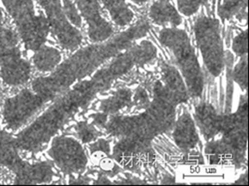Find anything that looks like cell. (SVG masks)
I'll list each match as a JSON object with an SVG mask.
<instances>
[{"label":"cell","instance_id":"28","mask_svg":"<svg viewBox=\"0 0 249 186\" xmlns=\"http://www.w3.org/2000/svg\"><path fill=\"white\" fill-rule=\"evenodd\" d=\"M132 101H134V104L137 107L143 108V109H146L150 105V102H151L149 94L147 93L146 90L142 89V88H138L137 89V91L133 95Z\"/></svg>","mask_w":249,"mask_h":186},{"label":"cell","instance_id":"2","mask_svg":"<svg viewBox=\"0 0 249 186\" xmlns=\"http://www.w3.org/2000/svg\"><path fill=\"white\" fill-rule=\"evenodd\" d=\"M149 29L147 20H140L128 30L109 41L95 43L77 51L60 64L51 75L35 79L31 84L32 91L46 101H52L65 92L73 83L89 76L107 60L126 50L134 40L147 35Z\"/></svg>","mask_w":249,"mask_h":186},{"label":"cell","instance_id":"25","mask_svg":"<svg viewBox=\"0 0 249 186\" xmlns=\"http://www.w3.org/2000/svg\"><path fill=\"white\" fill-rule=\"evenodd\" d=\"M206 3L207 0H178V10L181 15L190 17L196 14Z\"/></svg>","mask_w":249,"mask_h":186},{"label":"cell","instance_id":"1","mask_svg":"<svg viewBox=\"0 0 249 186\" xmlns=\"http://www.w3.org/2000/svg\"><path fill=\"white\" fill-rule=\"evenodd\" d=\"M137 66L131 49L117 55L111 63L95 73L93 78L77 83L16 137L19 150L37 152L64 126L79 109L88 105L96 95L107 89L121 75Z\"/></svg>","mask_w":249,"mask_h":186},{"label":"cell","instance_id":"17","mask_svg":"<svg viewBox=\"0 0 249 186\" xmlns=\"http://www.w3.org/2000/svg\"><path fill=\"white\" fill-rule=\"evenodd\" d=\"M22 162L16 138L10 134L0 130V165L14 172Z\"/></svg>","mask_w":249,"mask_h":186},{"label":"cell","instance_id":"29","mask_svg":"<svg viewBox=\"0 0 249 186\" xmlns=\"http://www.w3.org/2000/svg\"><path fill=\"white\" fill-rule=\"evenodd\" d=\"M90 152L91 153L95 152H104L106 154L111 153V146L110 142L105 138H98L93 143L90 144Z\"/></svg>","mask_w":249,"mask_h":186},{"label":"cell","instance_id":"3","mask_svg":"<svg viewBox=\"0 0 249 186\" xmlns=\"http://www.w3.org/2000/svg\"><path fill=\"white\" fill-rule=\"evenodd\" d=\"M176 106L165 94L160 81L154 86V98L143 113L124 117L112 115L105 130L113 136L131 137L151 142L158 135L173 129Z\"/></svg>","mask_w":249,"mask_h":186},{"label":"cell","instance_id":"13","mask_svg":"<svg viewBox=\"0 0 249 186\" xmlns=\"http://www.w3.org/2000/svg\"><path fill=\"white\" fill-rule=\"evenodd\" d=\"M160 82L165 94L176 107L189 101L191 96L188 87H186L182 75L177 67L163 65L161 67Z\"/></svg>","mask_w":249,"mask_h":186},{"label":"cell","instance_id":"33","mask_svg":"<svg viewBox=\"0 0 249 186\" xmlns=\"http://www.w3.org/2000/svg\"><path fill=\"white\" fill-rule=\"evenodd\" d=\"M132 1L136 4H139V5H142V4H144L146 2H148L149 0H132Z\"/></svg>","mask_w":249,"mask_h":186},{"label":"cell","instance_id":"4","mask_svg":"<svg viewBox=\"0 0 249 186\" xmlns=\"http://www.w3.org/2000/svg\"><path fill=\"white\" fill-rule=\"evenodd\" d=\"M159 40L162 46L173 53L190 96L195 99L200 98L203 93L204 79L189 34L178 27H164L159 33Z\"/></svg>","mask_w":249,"mask_h":186},{"label":"cell","instance_id":"8","mask_svg":"<svg viewBox=\"0 0 249 186\" xmlns=\"http://www.w3.org/2000/svg\"><path fill=\"white\" fill-rule=\"evenodd\" d=\"M48 155L56 167L66 174L84 171L88 164L86 152L81 142L73 136L60 135L53 138Z\"/></svg>","mask_w":249,"mask_h":186},{"label":"cell","instance_id":"21","mask_svg":"<svg viewBox=\"0 0 249 186\" xmlns=\"http://www.w3.org/2000/svg\"><path fill=\"white\" fill-rule=\"evenodd\" d=\"M218 16L222 20L236 17L240 21L247 19V0H224L218 7Z\"/></svg>","mask_w":249,"mask_h":186},{"label":"cell","instance_id":"12","mask_svg":"<svg viewBox=\"0 0 249 186\" xmlns=\"http://www.w3.org/2000/svg\"><path fill=\"white\" fill-rule=\"evenodd\" d=\"M173 138L177 147L182 152H191L199 143L197 127L192 115L184 112L175 120L173 126Z\"/></svg>","mask_w":249,"mask_h":186},{"label":"cell","instance_id":"34","mask_svg":"<svg viewBox=\"0 0 249 186\" xmlns=\"http://www.w3.org/2000/svg\"><path fill=\"white\" fill-rule=\"evenodd\" d=\"M2 26H4V24H3V13H2L1 9H0V28H1Z\"/></svg>","mask_w":249,"mask_h":186},{"label":"cell","instance_id":"6","mask_svg":"<svg viewBox=\"0 0 249 186\" xmlns=\"http://www.w3.org/2000/svg\"><path fill=\"white\" fill-rule=\"evenodd\" d=\"M195 37L203 64L213 77H219L225 69V51L217 19L201 15L195 23Z\"/></svg>","mask_w":249,"mask_h":186},{"label":"cell","instance_id":"15","mask_svg":"<svg viewBox=\"0 0 249 186\" xmlns=\"http://www.w3.org/2000/svg\"><path fill=\"white\" fill-rule=\"evenodd\" d=\"M15 184H42L48 183L54 176V169L50 162L41 161L29 163L23 161L14 171Z\"/></svg>","mask_w":249,"mask_h":186},{"label":"cell","instance_id":"18","mask_svg":"<svg viewBox=\"0 0 249 186\" xmlns=\"http://www.w3.org/2000/svg\"><path fill=\"white\" fill-rule=\"evenodd\" d=\"M34 52L33 66L41 73L53 72L61 64L62 54L55 47L43 45Z\"/></svg>","mask_w":249,"mask_h":186},{"label":"cell","instance_id":"16","mask_svg":"<svg viewBox=\"0 0 249 186\" xmlns=\"http://www.w3.org/2000/svg\"><path fill=\"white\" fill-rule=\"evenodd\" d=\"M152 22L159 26L178 27L182 22L181 14L170 2L156 1L149 10Z\"/></svg>","mask_w":249,"mask_h":186},{"label":"cell","instance_id":"27","mask_svg":"<svg viewBox=\"0 0 249 186\" xmlns=\"http://www.w3.org/2000/svg\"><path fill=\"white\" fill-rule=\"evenodd\" d=\"M248 32L242 31L241 33H239L232 41V51L233 53L242 58V57H246L247 56V52H248Z\"/></svg>","mask_w":249,"mask_h":186},{"label":"cell","instance_id":"23","mask_svg":"<svg viewBox=\"0 0 249 186\" xmlns=\"http://www.w3.org/2000/svg\"><path fill=\"white\" fill-rule=\"evenodd\" d=\"M76 135L81 142L91 143L99 138L100 133L96 127L87 121H80L75 127Z\"/></svg>","mask_w":249,"mask_h":186},{"label":"cell","instance_id":"32","mask_svg":"<svg viewBox=\"0 0 249 186\" xmlns=\"http://www.w3.org/2000/svg\"><path fill=\"white\" fill-rule=\"evenodd\" d=\"M237 184H247V174H242L241 178L236 181Z\"/></svg>","mask_w":249,"mask_h":186},{"label":"cell","instance_id":"24","mask_svg":"<svg viewBox=\"0 0 249 186\" xmlns=\"http://www.w3.org/2000/svg\"><path fill=\"white\" fill-rule=\"evenodd\" d=\"M247 72H248L247 58L246 57H242L241 60L235 65L234 69L232 70L231 76H232V80L236 83V84L243 91H246L247 90V86H248Z\"/></svg>","mask_w":249,"mask_h":186},{"label":"cell","instance_id":"11","mask_svg":"<svg viewBox=\"0 0 249 186\" xmlns=\"http://www.w3.org/2000/svg\"><path fill=\"white\" fill-rule=\"evenodd\" d=\"M32 68L22 56L20 49L0 57V78L11 87L22 86L30 80Z\"/></svg>","mask_w":249,"mask_h":186},{"label":"cell","instance_id":"10","mask_svg":"<svg viewBox=\"0 0 249 186\" xmlns=\"http://www.w3.org/2000/svg\"><path fill=\"white\" fill-rule=\"evenodd\" d=\"M81 16L88 25V36L93 43L105 42L114 33V28L103 16L98 0H74Z\"/></svg>","mask_w":249,"mask_h":186},{"label":"cell","instance_id":"7","mask_svg":"<svg viewBox=\"0 0 249 186\" xmlns=\"http://www.w3.org/2000/svg\"><path fill=\"white\" fill-rule=\"evenodd\" d=\"M46 101L29 89L7 98L2 107V118L9 131H17L45 106Z\"/></svg>","mask_w":249,"mask_h":186},{"label":"cell","instance_id":"35","mask_svg":"<svg viewBox=\"0 0 249 186\" xmlns=\"http://www.w3.org/2000/svg\"><path fill=\"white\" fill-rule=\"evenodd\" d=\"M2 96H3V92H2V89H1V87H0V100H1Z\"/></svg>","mask_w":249,"mask_h":186},{"label":"cell","instance_id":"5","mask_svg":"<svg viewBox=\"0 0 249 186\" xmlns=\"http://www.w3.org/2000/svg\"><path fill=\"white\" fill-rule=\"evenodd\" d=\"M2 3L16 24L25 48L36 51L46 42L50 28L43 14H36L33 0H2Z\"/></svg>","mask_w":249,"mask_h":186},{"label":"cell","instance_id":"31","mask_svg":"<svg viewBox=\"0 0 249 186\" xmlns=\"http://www.w3.org/2000/svg\"><path fill=\"white\" fill-rule=\"evenodd\" d=\"M111 181L106 178V177H103V176H100L99 179L96 181V184H110Z\"/></svg>","mask_w":249,"mask_h":186},{"label":"cell","instance_id":"36","mask_svg":"<svg viewBox=\"0 0 249 186\" xmlns=\"http://www.w3.org/2000/svg\"><path fill=\"white\" fill-rule=\"evenodd\" d=\"M159 1H164V2H170L172 0H159Z\"/></svg>","mask_w":249,"mask_h":186},{"label":"cell","instance_id":"19","mask_svg":"<svg viewBox=\"0 0 249 186\" xmlns=\"http://www.w3.org/2000/svg\"><path fill=\"white\" fill-rule=\"evenodd\" d=\"M109 12L115 24L124 27L131 24L135 14L127 3V0H101Z\"/></svg>","mask_w":249,"mask_h":186},{"label":"cell","instance_id":"30","mask_svg":"<svg viewBox=\"0 0 249 186\" xmlns=\"http://www.w3.org/2000/svg\"><path fill=\"white\" fill-rule=\"evenodd\" d=\"M109 120V115L100 112L92 116V123L100 129H105L107 126V122Z\"/></svg>","mask_w":249,"mask_h":186},{"label":"cell","instance_id":"14","mask_svg":"<svg viewBox=\"0 0 249 186\" xmlns=\"http://www.w3.org/2000/svg\"><path fill=\"white\" fill-rule=\"evenodd\" d=\"M223 115H219L209 102H200L195 111V121L206 140H212L221 132Z\"/></svg>","mask_w":249,"mask_h":186},{"label":"cell","instance_id":"20","mask_svg":"<svg viewBox=\"0 0 249 186\" xmlns=\"http://www.w3.org/2000/svg\"><path fill=\"white\" fill-rule=\"evenodd\" d=\"M132 99L133 93L130 89L118 90L111 97L102 101L99 110L109 116L116 115L124 107L129 106L132 102Z\"/></svg>","mask_w":249,"mask_h":186},{"label":"cell","instance_id":"9","mask_svg":"<svg viewBox=\"0 0 249 186\" xmlns=\"http://www.w3.org/2000/svg\"><path fill=\"white\" fill-rule=\"evenodd\" d=\"M38 2L46 13L49 28L59 45L69 51L78 49L83 42V35L67 19L62 0H38Z\"/></svg>","mask_w":249,"mask_h":186},{"label":"cell","instance_id":"26","mask_svg":"<svg viewBox=\"0 0 249 186\" xmlns=\"http://www.w3.org/2000/svg\"><path fill=\"white\" fill-rule=\"evenodd\" d=\"M62 6H63L64 13L70 23L79 28L82 26V16L76 6V4L71 0H62Z\"/></svg>","mask_w":249,"mask_h":186},{"label":"cell","instance_id":"22","mask_svg":"<svg viewBox=\"0 0 249 186\" xmlns=\"http://www.w3.org/2000/svg\"><path fill=\"white\" fill-rule=\"evenodd\" d=\"M18 35L9 27L0 28V57L18 48Z\"/></svg>","mask_w":249,"mask_h":186}]
</instances>
